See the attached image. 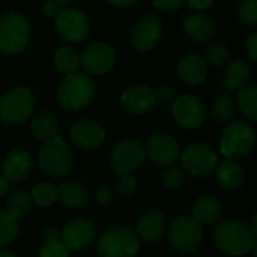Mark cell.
Wrapping results in <instances>:
<instances>
[{
	"instance_id": "2e32d148",
	"label": "cell",
	"mask_w": 257,
	"mask_h": 257,
	"mask_svg": "<svg viewBox=\"0 0 257 257\" xmlns=\"http://www.w3.org/2000/svg\"><path fill=\"white\" fill-rule=\"evenodd\" d=\"M146 153L159 167H170L180 158L177 141L168 134H155L149 138Z\"/></svg>"
},
{
	"instance_id": "277c9868",
	"label": "cell",
	"mask_w": 257,
	"mask_h": 257,
	"mask_svg": "<svg viewBox=\"0 0 257 257\" xmlns=\"http://www.w3.org/2000/svg\"><path fill=\"white\" fill-rule=\"evenodd\" d=\"M255 144V134L252 127L245 121H233L230 122L221 135L219 152L225 159L239 161L246 158Z\"/></svg>"
},
{
	"instance_id": "7a4b0ae2",
	"label": "cell",
	"mask_w": 257,
	"mask_h": 257,
	"mask_svg": "<svg viewBox=\"0 0 257 257\" xmlns=\"http://www.w3.org/2000/svg\"><path fill=\"white\" fill-rule=\"evenodd\" d=\"M95 95V85L86 73H71L64 77L58 88V101L68 110L86 107Z\"/></svg>"
},
{
	"instance_id": "52a82bcc",
	"label": "cell",
	"mask_w": 257,
	"mask_h": 257,
	"mask_svg": "<svg viewBox=\"0 0 257 257\" xmlns=\"http://www.w3.org/2000/svg\"><path fill=\"white\" fill-rule=\"evenodd\" d=\"M203 239V227L192 216H177L168 228V240L171 246L182 254L194 252Z\"/></svg>"
},
{
	"instance_id": "7bdbcfd3",
	"label": "cell",
	"mask_w": 257,
	"mask_h": 257,
	"mask_svg": "<svg viewBox=\"0 0 257 257\" xmlns=\"http://www.w3.org/2000/svg\"><path fill=\"white\" fill-rule=\"evenodd\" d=\"M112 198H113V195H112V191H110L109 186H101V188L97 191V194H95V200H97V203L101 204V206L109 204V203L112 201Z\"/></svg>"
},
{
	"instance_id": "816d5d0a",
	"label": "cell",
	"mask_w": 257,
	"mask_h": 257,
	"mask_svg": "<svg viewBox=\"0 0 257 257\" xmlns=\"http://www.w3.org/2000/svg\"><path fill=\"white\" fill-rule=\"evenodd\" d=\"M251 251H252V257H257V242L254 243V246H252Z\"/></svg>"
},
{
	"instance_id": "f6af8a7d",
	"label": "cell",
	"mask_w": 257,
	"mask_h": 257,
	"mask_svg": "<svg viewBox=\"0 0 257 257\" xmlns=\"http://www.w3.org/2000/svg\"><path fill=\"white\" fill-rule=\"evenodd\" d=\"M43 239L44 242H55V240H61V231L56 228H47L43 233Z\"/></svg>"
},
{
	"instance_id": "1f68e13d",
	"label": "cell",
	"mask_w": 257,
	"mask_h": 257,
	"mask_svg": "<svg viewBox=\"0 0 257 257\" xmlns=\"http://www.w3.org/2000/svg\"><path fill=\"white\" fill-rule=\"evenodd\" d=\"M19 231H20L19 221L11 215H8L7 212H0V248L13 243Z\"/></svg>"
},
{
	"instance_id": "4316f807",
	"label": "cell",
	"mask_w": 257,
	"mask_h": 257,
	"mask_svg": "<svg viewBox=\"0 0 257 257\" xmlns=\"http://www.w3.org/2000/svg\"><path fill=\"white\" fill-rule=\"evenodd\" d=\"M32 134L37 140L49 143L58 137V119L49 110H41L34 115L31 122Z\"/></svg>"
},
{
	"instance_id": "4dcf8cb0",
	"label": "cell",
	"mask_w": 257,
	"mask_h": 257,
	"mask_svg": "<svg viewBox=\"0 0 257 257\" xmlns=\"http://www.w3.org/2000/svg\"><path fill=\"white\" fill-rule=\"evenodd\" d=\"M237 112V104L236 100L231 95H219L213 103H212V115L221 121V122H227L230 121Z\"/></svg>"
},
{
	"instance_id": "603a6c76",
	"label": "cell",
	"mask_w": 257,
	"mask_h": 257,
	"mask_svg": "<svg viewBox=\"0 0 257 257\" xmlns=\"http://www.w3.org/2000/svg\"><path fill=\"white\" fill-rule=\"evenodd\" d=\"M218 183L225 189V191H236L243 185L245 174L242 167L236 161L225 159L218 164V168L215 171Z\"/></svg>"
},
{
	"instance_id": "d590c367",
	"label": "cell",
	"mask_w": 257,
	"mask_h": 257,
	"mask_svg": "<svg viewBox=\"0 0 257 257\" xmlns=\"http://www.w3.org/2000/svg\"><path fill=\"white\" fill-rule=\"evenodd\" d=\"M162 180H164V185L167 188L174 189V188H179V186H182L185 183L186 173L179 167H170V168L165 170V173L162 176Z\"/></svg>"
},
{
	"instance_id": "f546056e",
	"label": "cell",
	"mask_w": 257,
	"mask_h": 257,
	"mask_svg": "<svg viewBox=\"0 0 257 257\" xmlns=\"http://www.w3.org/2000/svg\"><path fill=\"white\" fill-rule=\"evenodd\" d=\"M32 198L31 194H28L26 191H17L14 192L7 203V213L11 215L13 218L19 219L22 216H25L31 209H32Z\"/></svg>"
},
{
	"instance_id": "681fc988",
	"label": "cell",
	"mask_w": 257,
	"mask_h": 257,
	"mask_svg": "<svg viewBox=\"0 0 257 257\" xmlns=\"http://www.w3.org/2000/svg\"><path fill=\"white\" fill-rule=\"evenodd\" d=\"M0 257H19V255L13 251H0Z\"/></svg>"
},
{
	"instance_id": "e575fe53",
	"label": "cell",
	"mask_w": 257,
	"mask_h": 257,
	"mask_svg": "<svg viewBox=\"0 0 257 257\" xmlns=\"http://www.w3.org/2000/svg\"><path fill=\"white\" fill-rule=\"evenodd\" d=\"M237 19L248 26L257 25V0H243L236 8Z\"/></svg>"
},
{
	"instance_id": "ee69618b",
	"label": "cell",
	"mask_w": 257,
	"mask_h": 257,
	"mask_svg": "<svg viewBox=\"0 0 257 257\" xmlns=\"http://www.w3.org/2000/svg\"><path fill=\"white\" fill-rule=\"evenodd\" d=\"M185 2L195 11H204L212 7L213 0H185Z\"/></svg>"
},
{
	"instance_id": "7402d4cb",
	"label": "cell",
	"mask_w": 257,
	"mask_h": 257,
	"mask_svg": "<svg viewBox=\"0 0 257 257\" xmlns=\"http://www.w3.org/2000/svg\"><path fill=\"white\" fill-rule=\"evenodd\" d=\"M207 62L204 58L195 53H189L183 56L177 65V74L180 80L188 85H198L207 77Z\"/></svg>"
},
{
	"instance_id": "5b68a950",
	"label": "cell",
	"mask_w": 257,
	"mask_h": 257,
	"mask_svg": "<svg viewBox=\"0 0 257 257\" xmlns=\"http://www.w3.org/2000/svg\"><path fill=\"white\" fill-rule=\"evenodd\" d=\"M31 38V23L20 13H8L0 17V52L7 55L22 53Z\"/></svg>"
},
{
	"instance_id": "8d00e7d4",
	"label": "cell",
	"mask_w": 257,
	"mask_h": 257,
	"mask_svg": "<svg viewBox=\"0 0 257 257\" xmlns=\"http://www.w3.org/2000/svg\"><path fill=\"white\" fill-rule=\"evenodd\" d=\"M137 189V180L132 174H121L115 180V191L121 197H131Z\"/></svg>"
},
{
	"instance_id": "484cf974",
	"label": "cell",
	"mask_w": 257,
	"mask_h": 257,
	"mask_svg": "<svg viewBox=\"0 0 257 257\" xmlns=\"http://www.w3.org/2000/svg\"><path fill=\"white\" fill-rule=\"evenodd\" d=\"M251 77V67L243 59H234L225 65L224 71V85L230 91H239L246 86Z\"/></svg>"
},
{
	"instance_id": "60d3db41",
	"label": "cell",
	"mask_w": 257,
	"mask_h": 257,
	"mask_svg": "<svg viewBox=\"0 0 257 257\" xmlns=\"http://www.w3.org/2000/svg\"><path fill=\"white\" fill-rule=\"evenodd\" d=\"M61 5L58 4V2H55V0H46V2L43 4V8H41V11H43V14L47 17V19H56V16L61 13Z\"/></svg>"
},
{
	"instance_id": "f1b7e54d",
	"label": "cell",
	"mask_w": 257,
	"mask_h": 257,
	"mask_svg": "<svg viewBox=\"0 0 257 257\" xmlns=\"http://www.w3.org/2000/svg\"><path fill=\"white\" fill-rule=\"evenodd\" d=\"M53 64L59 73H64L67 76V74L76 73L79 70L80 55L73 47L65 46V47H61L56 50V53L53 56Z\"/></svg>"
},
{
	"instance_id": "7dc6e473",
	"label": "cell",
	"mask_w": 257,
	"mask_h": 257,
	"mask_svg": "<svg viewBox=\"0 0 257 257\" xmlns=\"http://www.w3.org/2000/svg\"><path fill=\"white\" fill-rule=\"evenodd\" d=\"M10 189V182L4 177V176H0V198H2Z\"/></svg>"
},
{
	"instance_id": "74e56055",
	"label": "cell",
	"mask_w": 257,
	"mask_h": 257,
	"mask_svg": "<svg viewBox=\"0 0 257 257\" xmlns=\"http://www.w3.org/2000/svg\"><path fill=\"white\" fill-rule=\"evenodd\" d=\"M40 257H68V248L62 243V240L44 242L40 249Z\"/></svg>"
},
{
	"instance_id": "5bb4252c",
	"label": "cell",
	"mask_w": 257,
	"mask_h": 257,
	"mask_svg": "<svg viewBox=\"0 0 257 257\" xmlns=\"http://www.w3.org/2000/svg\"><path fill=\"white\" fill-rule=\"evenodd\" d=\"M173 116L176 122L185 128H197L204 121V104L195 95L185 94L173 101Z\"/></svg>"
},
{
	"instance_id": "b9f144b4",
	"label": "cell",
	"mask_w": 257,
	"mask_h": 257,
	"mask_svg": "<svg viewBox=\"0 0 257 257\" xmlns=\"http://www.w3.org/2000/svg\"><path fill=\"white\" fill-rule=\"evenodd\" d=\"M245 50H246L249 59L254 61V62H257V32L251 34L245 40Z\"/></svg>"
},
{
	"instance_id": "d6a6232c",
	"label": "cell",
	"mask_w": 257,
	"mask_h": 257,
	"mask_svg": "<svg viewBox=\"0 0 257 257\" xmlns=\"http://www.w3.org/2000/svg\"><path fill=\"white\" fill-rule=\"evenodd\" d=\"M31 198L38 206H43V207L50 206V204H53L58 200L56 188L52 183L41 182V183L34 186V189L31 192Z\"/></svg>"
},
{
	"instance_id": "4fadbf2b",
	"label": "cell",
	"mask_w": 257,
	"mask_h": 257,
	"mask_svg": "<svg viewBox=\"0 0 257 257\" xmlns=\"http://www.w3.org/2000/svg\"><path fill=\"white\" fill-rule=\"evenodd\" d=\"M115 52L106 43H92L80 55V65L89 76H101L115 65Z\"/></svg>"
},
{
	"instance_id": "83f0119b",
	"label": "cell",
	"mask_w": 257,
	"mask_h": 257,
	"mask_svg": "<svg viewBox=\"0 0 257 257\" xmlns=\"http://www.w3.org/2000/svg\"><path fill=\"white\" fill-rule=\"evenodd\" d=\"M236 104L245 118L257 121V85H246L240 88L237 91Z\"/></svg>"
},
{
	"instance_id": "d4e9b609",
	"label": "cell",
	"mask_w": 257,
	"mask_h": 257,
	"mask_svg": "<svg viewBox=\"0 0 257 257\" xmlns=\"http://www.w3.org/2000/svg\"><path fill=\"white\" fill-rule=\"evenodd\" d=\"M58 200L65 207H80L88 201V189L82 182H64L56 188Z\"/></svg>"
},
{
	"instance_id": "7c38bea8",
	"label": "cell",
	"mask_w": 257,
	"mask_h": 257,
	"mask_svg": "<svg viewBox=\"0 0 257 257\" xmlns=\"http://www.w3.org/2000/svg\"><path fill=\"white\" fill-rule=\"evenodd\" d=\"M162 32V22L153 14H146L134 23L131 29V41L138 52H149L156 47Z\"/></svg>"
},
{
	"instance_id": "8992f818",
	"label": "cell",
	"mask_w": 257,
	"mask_h": 257,
	"mask_svg": "<svg viewBox=\"0 0 257 257\" xmlns=\"http://www.w3.org/2000/svg\"><path fill=\"white\" fill-rule=\"evenodd\" d=\"M35 110V95L26 86H16L0 98V119L10 125H20Z\"/></svg>"
},
{
	"instance_id": "836d02e7",
	"label": "cell",
	"mask_w": 257,
	"mask_h": 257,
	"mask_svg": "<svg viewBox=\"0 0 257 257\" xmlns=\"http://www.w3.org/2000/svg\"><path fill=\"white\" fill-rule=\"evenodd\" d=\"M204 58H206L204 61H207L209 64H212L215 67H222L230 59V50L224 43L213 41V43L207 44V47L204 50Z\"/></svg>"
},
{
	"instance_id": "bcb514c9",
	"label": "cell",
	"mask_w": 257,
	"mask_h": 257,
	"mask_svg": "<svg viewBox=\"0 0 257 257\" xmlns=\"http://www.w3.org/2000/svg\"><path fill=\"white\" fill-rule=\"evenodd\" d=\"M106 2L113 7H118V8H131V7L137 5L140 0H106Z\"/></svg>"
},
{
	"instance_id": "ab89813d",
	"label": "cell",
	"mask_w": 257,
	"mask_h": 257,
	"mask_svg": "<svg viewBox=\"0 0 257 257\" xmlns=\"http://www.w3.org/2000/svg\"><path fill=\"white\" fill-rule=\"evenodd\" d=\"M156 94V101L162 103V104H168V103H173L176 100L174 97V89L168 85H164L161 86L158 91H155Z\"/></svg>"
},
{
	"instance_id": "44dd1931",
	"label": "cell",
	"mask_w": 257,
	"mask_h": 257,
	"mask_svg": "<svg viewBox=\"0 0 257 257\" xmlns=\"http://www.w3.org/2000/svg\"><path fill=\"white\" fill-rule=\"evenodd\" d=\"M32 170L31 155L25 150H13L4 161V177L8 182H23Z\"/></svg>"
},
{
	"instance_id": "c3c4849f",
	"label": "cell",
	"mask_w": 257,
	"mask_h": 257,
	"mask_svg": "<svg viewBox=\"0 0 257 257\" xmlns=\"http://www.w3.org/2000/svg\"><path fill=\"white\" fill-rule=\"evenodd\" d=\"M251 231H252V236H254V239H255V242H257V213L252 216V221H251Z\"/></svg>"
},
{
	"instance_id": "f35d334b",
	"label": "cell",
	"mask_w": 257,
	"mask_h": 257,
	"mask_svg": "<svg viewBox=\"0 0 257 257\" xmlns=\"http://www.w3.org/2000/svg\"><path fill=\"white\" fill-rule=\"evenodd\" d=\"M150 2L161 11H176L179 10L183 4H185V0H150Z\"/></svg>"
},
{
	"instance_id": "9a60e30c",
	"label": "cell",
	"mask_w": 257,
	"mask_h": 257,
	"mask_svg": "<svg viewBox=\"0 0 257 257\" xmlns=\"http://www.w3.org/2000/svg\"><path fill=\"white\" fill-rule=\"evenodd\" d=\"M95 239V224L83 216L74 218L65 224L61 231V240L68 249H83Z\"/></svg>"
},
{
	"instance_id": "ffe728a7",
	"label": "cell",
	"mask_w": 257,
	"mask_h": 257,
	"mask_svg": "<svg viewBox=\"0 0 257 257\" xmlns=\"http://www.w3.org/2000/svg\"><path fill=\"white\" fill-rule=\"evenodd\" d=\"M183 31L191 40L197 43H210L216 34V25L206 14L195 13L185 19Z\"/></svg>"
},
{
	"instance_id": "d6986e66",
	"label": "cell",
	"mask_w": 257,
	"mask_h": 257,
	"mask_svg": "<svg viewBox=\"0 0 257 257\" xmlns=\"http://www.w3.org/2000/svg\"><path fill=\"white\" fill-rule=\"evenodd\" d=\"M167 227V219L165 215L161 210H147L146 213H143L137 222V236L140 240L144 242H155L158 240Z\"/></svg>"
},
{
	"instance_id": "cb8c5ba5",
	"label": "cell",
	"mask_w": 257,
	"mask_h": 257,
	"mask_svg": "<svg viewBox=\"0 0 257 257\" xmlns=\"http://www.w3.org/2000/svg\"><path fill=\"white\" fill-rule=\"evenodd\" d=\"M221 213H222V204L213 195H203L192 206V218L200 224L215 222L219 219Z\"/></svg>"
},
{
	"instance_id": "e0dca14e",
	"label": "cell",
	"mask_w": 257,
	"mask_h": 257,
	"mask_svg": "<svg viewBox=\"0 0 257 257\" xmlns=\"http://www.w3.org/2000/svg\"><path fill=\"white\" fill-rule=\"evenodd\" d=\"M104 128L94 119H80L70 128L71 143L82 150H95L104 141Z\"/></svg>"
},
{
	"instance_id": "8fae6325",
	"label": "cell",
	"mask_w": 257,
	"mask_h": 257,
	"mask_svg": "<svg viewBox=\"0 0 257 257\" xmlns=\"http://www.w3.org/2000/svg\"><path fill=\"white\" fill-rule=\"evenodd\" d=\"M89 19L76 8H62L55 19V31L62 41L82 43L89 37Z\"/></svg>"
},
{
	"instance_id": "ba28073f",
	"label": "cell",
	"mask_w": 257,
	"mask_h": 257,
	"mask_svg": "<svg viewBox=\"0 0 257 257\" xmlns=\"http://www.w3.org/2000/svg\"><path fill=\"white\" fill-rule=\"evenodd\" d=\"M147 159L146 147L134 138H127L119 141L109 158L110 168L118 174H132L140 170Z\"/></svg>"
},
{
	"instance_id": "3957f363",
	"label": "cell",
	"mask_w": 257,
	"mask_h": 257,
	"mask_svg": "<svg viewBox=\"0 0 257 257\" xmlns=\"http://www.w3.org/2000/svg\"><path fill=\"white\" fill-rule=\"evenodd\" d=\"M140 246L141 240L135 230L127 225H113L103 231L97 249L101 257H135Z\"/></svg>"
},
{
	"instance_id": "9c48e42d",
	"label": "cell",
	"mask_w": 257,
	"mask_h": 257,
	"mask_svg": "<svg viewBox=\"0 0 257 257\" xmlns=\"http://www.w3.org/2000/svg\"><path fill=\"white\" fill-rule=\"evenodd\" d=\"M182 170L194 177H207L212 176L218 168V155L213 149L204 143H195L186 147L180 155Z\"/></svg>"
},
{
	"instance_id": "ac0fdd59",
	"label": "cell",
	"mask_w": 257,
	"mask_h": 257,
	"mask_svg": "<svg viewBox=\"0 0 257 257\" xmlns=\"http://www.w3.org/2000/svg\"><path fill=\"white\" fill-rule=\"evenodd\" d=\"M122 107L132 115H143L150 112L156 104L155 89L149 85H134L121 95Z\"/></svg>"
},
{
	"instance_id": "f907efd6",
	"label": "cell",
	"mask_w": 257,
	"mask_h": 257,
	"mask_svg": "<svg viewBox=\"0 0 257 257\" xmlns=\"http://www.w3.org/2000/svg\"><path fill=\"white\" fill-rule=\"evenodd\" d=\"M55 2H58L61 7H64V5H70V4L73 2V0H55Z\"/></svg>"
},
{
	"instance_id": "6da1fadb",
	"label": "cell",
	"mask_w": 257,
	"mask_h": 257,
	"mask_svg": "<svg viewBox=\"0 0 257 257\" xmlns=\"http://www.w3.org/2000/svg\"><path fill=\"white\" fill-rule=\"evenodd\" d=\"M213 242L225 254L243 255L252 249L255 239L251 228L237 219H222L213 228Z\"/></svg>"
},
{
	"instance_id": "30bf717a",
	"label": "cell",
	"mask_w": 257,
	"mask_h": 257,
	"mask_svg": "<svg viewBox=\"0 0 257 257\" xmlns=\"http://www.w3.org/2000/svg\"><path fill=\"white\" fill-rule=\"evenodd\" d=\"M40 165L52 177H64L73 167V153L70 147L56 137L40 150Z\"/></svg>"
}]
</instances>
